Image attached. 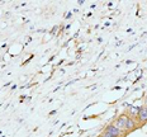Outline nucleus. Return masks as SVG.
<instances>
[{"instance_id": "20e7f679", "label": "nucleus", "mask_w": 147, "mask_h": 137, "mask_svg": "<svg viewBox=\"0 0 147 137\" xmlns=\"http://www.w3.org/2000/svg\"><path fill=\"white\" fill-rule=\"evenodd\" d=\"M140 109L141 107H136V105H129L128 107V111H127V115L129 118H137V115L140 113Z\"/></svg>"}, {"instance_id": "f03ea898", "label": "nucleus", "mask_w": 147, "mask_h": 137, "mask_svg": "<svg viewBox=\"0 0 147 137\" xmlns=\"http://www.w3.org/2000/svg\"><path fill=\"white\" fill-rule=\"evenodd\" d=\"M104 133H107V135H109V136H113V137H123L124 132H122L121 130H118L117 127L112 123V124H108V126L105 127Z\"/></svg>"}, {"instance_id": "7ed1b4c3", "label": "nucleus", "mask_w": 147, "mask_h": 137, "mask_svg": "<svg viewBox=\"0 0 147 137\" xmlns=\"http://www.w3.org/2000/svg\"><path fill=\"white\" fill-rule=\"evenodd\" d=\"M137 119H138V123H141V124L147 123V105L141 107L140 113L137 115Z\"/></svg>"}, {"instance_id": "39448f33", "label": "nucleus", "mask_w": 147, "mask_h": 137, "mask_svg": "<svg viewBox=\"0 0 147 137\" xmlns=\"http://www.w3.org/2000/svg\"><path fill=\"white\" fill-rule=\"evenodd\" d=\"M136 122H134L133 118H128V122L127 124H125V132H131V131H133L134 128H136Z\"/></svg>"}, {"instance_id": "f257e3e1", "label": "nucleus", "mask_w": 147, "mask_h": 137, "mask_svg": "<svg viewBox=\"0 0 147 137\" xmlns=\"http://www.w3.org/2000/svg\"><path fill=\"white\" fill-rule=\"evenodd\" d=\"M128 118L129 117H128L127 114H121L117 119L113 122V124H114L118 130H121L122 132H125V124H127V122H128Z\"/></svg>"}, {"instance_id": "423d86ee", "label": "nucleus", "mask_w": 147, "mask_h": 137, "mask_svg": "<svg viewBox=\"0 0 147 137\" xmlns=\"http://www.w3.org/2000/svg\"><path fill=\"white\" fill-rule=\"evenodd\" d=\"M99 137H113V136H109V135H107V133H104V132H103V133H102V135H100Z\"/></svg>"}]
</instances>
